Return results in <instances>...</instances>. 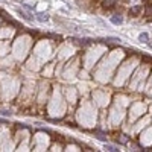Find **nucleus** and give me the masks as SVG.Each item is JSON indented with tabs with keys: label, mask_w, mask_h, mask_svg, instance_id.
<instances>
[{
	"label": "nucleus",
	"mask_w": 152,
	"mask_h": 152,
	"mask_svg": "<svg viewBox=\"0 0 152 152\" xmlns=\"http://www.w3.org/2000/svg\"><path fill=\"white\" fill-rule=\"evenodd\" d=\"M111 22H113L114 24H122L123 23V18L120 15H113V17H111Z\"/></svg>",
	"instance_id": "obj_2"
},
{
	"label": "nucleus",
	"mask_w": 152,
	"mask_h": 152,
	"mask_svg": "<svg viewBox=\"0 0 152 152\" xmlns=\"http://www.w3.org/2000/svg\"><path fill=\"white\" fill-rule=\"evenodd\" d=\"M107 149H108V151H111V152H117V151H119L116 146H111V144H107Z\"/></svg>",
	"instance_id": "obj_4"
},
{
	"label": "nucleus",
	"mask_w": 152,
	"mask_h": 152,
	"mask_svg": "<svg viewBox=\"0 0 152 152\" xmlns=\"http://www.w3.org/2000/svg\"><path fill=\"white\" fill-rule=\"evenodd\" d=\"M37 18L40 20V22H47V20H49V15L46 14V12H38V14H37Z\"/></svg>",
	"instance_id": "obj_1"
},
{
	"label": "nucleus",
	"mask_w": 152,
	"mask_h": 152,
	"mask_svg": "<svg viewBox=\"0 0 152 152\" xmlns=\"http://www.w3.org/2000/svg\"><path fill=\"white\" fill-rule=\"evenodd\" d=\"M18 2H22V0H18Z\"/></svg>",
	"instance_id": "obj_6"
},
{
	"label": "nucleus",
	"mask_w": 152,
	"mask_h": 152,
	"mask_svg": "<svg viewBox=\"0 0 152 152\" xmlns=\"http://www.w3.org/2000/svg\"><path fill=\"white\" fill-rule=\"evenodd\" d=\"M0 114H2V116H9L11 113H9V111H5V110H3V111H0Z\"/></svg>",
	"instance_id": "obj_5"
},
{
	"label": "nucleus",
	"mask_w": 152,
	"mask_h": 152,
	"mask_svg": "<svg viewBox=\"0 0 152 152\" xmlns=\"http://www.w3.org/2000/svg\"><path fill=\"white\" fill-rule=\"evenodd\" d=\"M148 38H149V35L146 34V32H144V34H140V35H138V40H140V41H143V43H146V41H148Z\"/></svg>",
	"instance_id": "obj_3"
}]
</instances>
